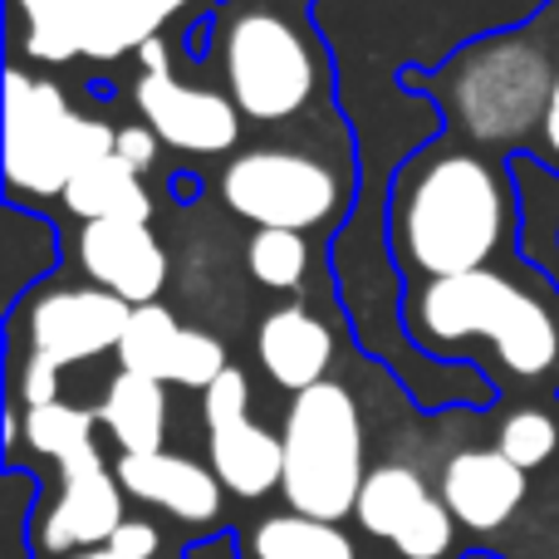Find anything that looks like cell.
Returning a JSON list of instances; mask_svg holds the SVG:
<instances>
[{
	"mask_svg": "<svg viewBox=\"0 0 559 559\" xmlns=\"http://www.w3.org/2000/svg\"><path fill=\"white\" fill-rule=\"evenodd\" d=\"M511 231L501 173L476 153L417 157L393 197V246L413 275L452 280L486 271Z\"/></svg>",
	"mask_w": 559,
	"mask_h": 559,
	"instance_id": "cell-1",
	"label": "cell"
},
{
	"mask_svg": "<svg viewBox=\"0 0 559 559\" xmlns=\"http://www.w3.org/2000/svg\"><path fill=\"white\" fill-rule=\"evenodd\" d=\"M407 324L427 348H462L486 338L515 378L559 373V309L501 271L432 280L407 309Z\"/></svg>",
	"mask_w": 559,
	"mask_h": 559,
	"instance_id": "cell-2",
	"label": "cell"
},
{
	"mask_svg": "<svg viewBox=\"0 0 559 559\" xmlns=\"http://www.w3.org/2000/svg\"><path fill=\"white\" fill-rule=\"evenodd\" d=\"M285 491L289 511L309 521H344L364 491V417L344 383H314L295 393L285 413Z\"/></svg>",
	"mask_w": 559,
	"mask_h": 559,
	"instance_id": "cell-3",
	"label": "cell"
},
{
	"mask_svg": "<svg viewBox=\"0 0 559 559\" xmlns=\"http://www.w3.org/2000/svg\"><path fill=\"white\" fill-rule=\"evenodd\" d=\"M118 133L104 118L74 114L55 79H5V182L20 197H64L88 163L108 157Z\"/></svg>",
	"mask_w": 559,
	"mask_h": 559,
	"instance_id": "cell-4",
	"label": "cell"
},
{
	"mask_svg": "<svg viewBox=\"0 0 559 559\" xmlns=\"http://www.w3.org/2000/svg\"><path fill=\"white\" fill-rule=\"evenodd\" d=\"M226 94L255 123H289L314 98V49L295 20L271 5H241L222 25Z\"/></svg>",
	"mask_w": 559,
	"mask_h": 559,
	"instance_id": "cell-5",
	"label": "cell"
},
{
	"mask_svg": "<svg viewBox=\"0 0 559 559\" xmlns=\"http://www.w3.org/2000/svg\"><path fill=\"white\" fill-rule=\"evenodd\" d=\"M555 74L531 39H491L452 69V114L481 143H515L545 128Z\"/></svg>",
	"mask_w": 559,
	"mask_h": 559,
	"instance_id": "cell-6",
	"label": "cell"
},
{
	"mask_svg": "<svg viewBox=\"0 0 559 559\" xmlns=\"http://www.w3.org/2000/svg\"><path fill=\"white\" fill-rule=\"evenodd\" d=\"M222 202L261 231H319L344 212V182L329 163L289 147L236 153L222 173Z\"/></svg>",
	"mask_w": 559,
	"mask_h": 559,
	"instance_id": "cell-7",
	"label": "cell"
},
{
	"mask_svg": "<svg viewBox=\"0 0 559 559\" xmlns=\"http://www.w3.org/2000/svg\"><path fill=\"white\" fill-rule=\"evenodd\" d=\"M138 55H143V79H138L133 98H138L143 123L163 138V147L197 153V157H222L226 147H236V138H241V108L231 104V94L182 84L167 69L163 39L143 45Z\"/></svg>",
	"mask_w": 559,
	"mask_h": 559,
	"instance_id": "cell-8",
	"label": "cell"
},
{
	"mask_svg": "<svg viewBox=\"0 0 559 559\" xmlns=\"http://www.w3.org/2000/svg\"><path fill=\"white\" fill-rule=\"evenodd\" d=\"M128 319H133V305H123L108 289H49V295L29 299L25 309L29 354L49 358L55 368L84 364V358L118 348Z\"/></svg>",
	"mask_w": 559,
	"mask_h": 559,
	"instance_id": "cell-9",
	"label": "cell"
},
{
	"mask_svg": "<svg viewBox=\"0 0 559 559\" xmlns=\"http://www.w3.org/2000/svg\"><path fill=\"white\" fill-rule=\"evenodd\" d=\"M123 486L118 472H108L98 447L59 462V496L49 506L39 540L55 555H84V550H104L114 540V531L128 521L123 515Z\"/></svg>",
	"mask_w": 559,
	"mask_h": 559,
	"instance_id": "cell-10",
	"label": "cell"
},
{
	"mask_svg": "<svg viewBox=\"0 0 559 559\" xmlns=\"http://www.w3.org/2000/svg\"><path fill=\"white\" fill-rule=\"evenodd\" d=\"M79 265L123 305H157L167 285V251L147 222H88L79 231Z\"/></svg>",
	"mask_w": 559,
	"mask_h": 559,
	"instance_id": "cell-11",
	"label": "cell"
},
{
	"mask_svg": "<svg viewBox=\"0 0 559 559\" xmlns=\"http://www.w3.org/2000/svg\"><path fill=\"white\" fill-rule=\"evenodd\" d=\"M118 486L133 501H147L157 511L177 515L187 525H212L222 515V491L212 466L177 452H147V456H118Z\"/></svg>",
	"mask_w": 559,
	"mask_h": 559,
	"instance_id": "cell-12",
	"label": "cell"
},
{
	"mask_svg": "<svg viewBox=\"0 0 559 559\" xmlns=\"http://www.w3.org/2000/svg\"><path fill=\"white\" fill-rule=\"evenodd\" d=\"M442 501L456 515V525H466V531H496V525H506L521 511L525 472L511 456L496 452V447L491 452H481V447L476 452H456L442 472Z\"/></svg>",
	"mask_w": 559,
	"mask_h": 559,
	"instance_id": "cell-13",
	"label": "cell"
},
{
	"mask_svg": "<svg viewBox=\"0 0 559 559\" xmlns=\"http://www.w3.org/2000/svg\"><path fill=\"white\" fill-rule=\"evenodd\" d=\"M255 354H261L265 373L289 393L324 383L329 364H334V334L324 329V319H314L305 305H280L261 319L255 334Z\"/></svg>",
	"mask_w": 559,
	"mask_h": 559,
	"instance_id": "cell-14",
	"label": "cell"
},
{
	"mask_svg": "<svg viewBox=\"0 0 559 559\" xmlns=\"http://www.w3.org/2000/svg\"><path fill=\"white\" fill-rule=\"evenodd\" d=\"M212 472L231 496L255 501V496H271L285 481V447L261 423L236 417V423L212 427Z\"/></svg>",
	"mask_w": 559,
	"mask_h": 559,
	"instance_id": "cell-15",
	"label": "cell"
},
{
	"mask_svg": "<svg viewBox=\"0 0 559 559\" xmlns=\"http://www.w3.org/2000/svg\"><path fill=\"white\" fill-rule=\"evenodd\" d=\"M187 0H79V55L118 59L157 39Z\"/></svg>",
	"mask_w": 559,
	"mask_h": 559,
	"instance_id": "cell-16",
	"label": "cell"
},
{
	"mask_svg": "<svg viewBox=\"0 0 559 559\" xmlns=\"http://www.w3.org/2000/svg\"><path fill=\"white\" fill-rule=\"evenodd\" d=\"M98 423L108 427V437L118 442L123 456L163 452V437H167V393H163V383L118 368V373L108 378L104 403H98Z\"/></svg>",
	"mask_w": 559,
	"mask_h": 559,
	"instance_id": "cell-17",
	"label": "cell"
},
{
	"mask_svg": "<svg viewBox=\"0 0 559 559\" xmlns=\"http://www.w3.org/2000/svg\"><path fill=\"white\" fill-rule=\"evenodd\" d=\"M64 206L79 216V222H147L153 216V197L143 187V173L123 163L118 153L88 163L84 173L69 182Z\"/></svg>",
	"mask_w": 559,
	"mask_h": 559,
	"instance_id": "cell-18",
	"label": "cell"
},
{
	"mask_svg": "<svg viewBox=\"0 0 559 559\" xmlns=\"http://www.w3.org/2000/svg\"><path fill=\"white\" fill-rule=\"evenodd\" d=\"M427 501H432V491H427L423 476L403 462H388V466H373V472H368L354 515L368 535H378V540L393 545L397 535H403V525L413 521Z\"/></svg>",
	"mask_w": 559,
	"mask_h": 559,
	"instance_id": "cell-19",
	"label": "cell"
},
{
	"mask_svg": "<svg viewBox=\"0 0 559 559\" xmlns=\"http://www.w3.org/2000/svg\"><path fill=\"white\" fill-rule=\"evenodd\" d=\"M255 559H358L354 540L329 521H309V515H271L255 525L251 535Z\"/></svg>",
	"mask_w": 559,
	"mask_h": 559,
	"instance_id": "cell-20",
	"label": "cell"
},
{
	"mask_svg": "<svg viewBox=\"0 0 559 559\" xmlns=\"http://www.w3.org/2000/svg\"><path fill=\"white\" fill-rule=\"evenodd\" d=\"M177 338H182V324L173 319V309L138 305L123 338H118V368L138 378H153V383H167L173 378V358H177Z\"/></svg>",
	"mask_w": 559,
	"mask_h": 559,
	"instance_id": "cell-21",
	"label": "cell"
},
{
	"mask_svg": "<svg viewBox=\"0 0 559 559\" xmlns=\"http://www.w3.org/2000/svg\"><path fill=\"white\" fill-rule=\"evenodd\" d=\"M25 25V55L39 64H64L79 55V0H15Z\"/></svg>",
	"mask_w": 559,
	"mask_h": 559,
	"instance_id": "cell-22",
	"label": "cell"
},
{
	"mask_svg": "<svg viewBox=\"0 0 559 559\" xmlns=\"http://www.w3.org/2000/svg\"><path fill=\"white\" fill-rule=\"evenodd\" d=\"M94 413L84 407H69V403H45V407H25V442L29 452L39 456H55V462H69V456L88 452L94 447Z\"/></svg>",
	"mask_w": 559,
	"mask_h": 559,
	"instance_id": "cell-23",
	"label": "cell"
},
{
	"mask_svg": "<svg viewBox=\"0 0 559 559\" xmlns=\"http://www.w3.org/2000/svg\"><path fill=\"white\" fill-rule=\"evenodd\" d=\"M246 265L265 289H299L305 285V236L299 231H255L246 246Z\"/></svg>",
	"mask_w": 559,
	"mask_h": 559,
	"instance_id": "cell-24",
	"label": "cell"
},
{
	"mask_svg": "<svg viewBox=\"0 0 559 559\" xmlns=\"http://www.w3.org/2000/svg\"><path fill=\"white\" fill-rule=\"evenodd\" d=\"M555 447H559V427L550 423V413H535V407H521V413H511L501 423V437H496V452L511 456L521 472L550 462Z\"/></svg>",
	"mask_w": 559,
	"mask_h": 559,
	"instance_id": "cell-25",
	"label": "cell"
},
{
	"mask_svg": "<svg viewBox=\"0 0 559 559\" xmlns=\"http://www.w3.org/2000/svg\"><path fill=\"white\" fill-rule=\"evenodd\" d=\"M452 540H456V515L447 511L442 496H432V501L403 525V535L393 540V550L403 559H447L452 555Z\"/></svg>",
	"mask_w": 559,
	"mask_h": 559,
	"instance_id": "cell-26",
	"label": "cell"
},
{
	"mask_svg": "<svg viewBox=\"0 0 559 559\" xmlns=\"http://www.w3.org/2000/svg\"><path fill=\"white\" fill-rule=\"evenodd\" d=\"M226 348L216 334H206V329H182V338H177V358H173V378L167 383L177 388H212L216 378L226 373Z\"/></svg>",
	"mask_w": 559,
	"mask_h": 559,
	"instance_id": "cell-27",
	"label": "cell"
},
{
	"mask_svg": "<svg viewBox=\"0 0 559 559\" xmlns=\"http://www.w3.org/2000/svg\"><path fill=\"white\" fill-rule=\"evenodd\" d=\"M202 413H206V432L236 417H251V383H246L241 368H226L212 388L202 393Z\"/></svg>",
	"mask_w": 559,
	"mask_h": 559,
	"instance_id": "cell-28",
	"label": "cell"
},
{
	"mask_svg": "<svg viewBox=\"0 0 559 559\" xmlns=\"http://www.w3.org/2000/svg\"><path fill=\"white\" fill-rule=\"evenodd\" d=\"M20 403L25 407H45V403H59V368L49 358H25L20 368Z\"/></svg>",
	"mask_w": 559,
	"mask_h": 559,
	"instance_id": "cell-29",
	"label": "cell"
},
{
	"mask_svg": "<svg viewBox=\"0 0 559 559\" xmlns=\"http://www.w3.org/2000/svg\"><path fill=\"white\" fill-rule=\"evenodd\" d=\"M157 545H163L157 525H147V521H123V525L114 531V540L104 545V550H114L118 559H157Z\"/></svg>",
	"mask_w": 559,
	"mask_h": 559,
	"instance_id": "cell-30",
	"label": "cell"
},
{
	"mask_svg": "<svg viewBox=\"0 0 559 559\" xmlns=\"http://www.w3.org/2000/svg\"><path fill=\"white\" fill-rule=\"evenodd\" d=\"M157 143H163V138H157L153 128H118V147H114V153L123 157L133 173H147V167L157 163Z\"/></svg>",
	"mask_w": 559,
	"mask_h": 559,
	"instance_id": "cell-31",
	"label": "cell"
},
{
	"mask_svg": "<svg viewBox=\"0 0 559 559\" xmlns=\"http://www.w3.org/2000/svg\"><path fill=\"white\" fill-rule=\"evenodd\" d=\"M545 143H550V153H559V64H555V94H550V114H545Z\"/></svg>",
	"mask_w": 559,
	"mask_h": 559,
	"instance_id": "cell-32",
	"label": "cell"
},
{
	"mask_svg": "<svg viewBox=\"0 0 559 559\" xmlns=\"http://www.w3.org/2000/svg\"><path fill=\"white\" fill-rule=\"evenodd\" d=\"M74 559H118L114 550H84V555H74Z\"/></svg>",
	"mask_w": 559,
	"mask_h": 559,
	"instance_id": "cell-33",
	"label": "cell"
}]
</instances>
